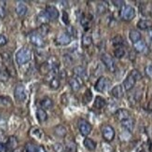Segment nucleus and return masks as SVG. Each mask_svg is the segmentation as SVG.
<instances>
[{
  "label": "nucleus",
  "instance_id": "17",
  "mask_svg": "<svg viewBox=\"0 0 152 152\" xmlns=\"http://www.w3.org/2000/svg\"><path fill=\"white\" fill-rule=\"evenodd\" d=\"M105 105H107V101L105 99L101 97V96H96L95 97V100L94 103V107L97 108V109H102L104 108Z\"/></svg>",
  "mask_w": 152,
  "mask_h": 152
},
{
  "label": "nucleus",
  "instance_id": "23",
  "mask_svg": "<svg viewBox=\"0 0 152 152\" xmlns=\"http://www.w3.org/2000/svg\"><path fill=\"white\" fill-rule=\"evenodd\" d=\"M134 49L135 51L141 53V52H144L145 50H146L147 45H146V43H145V41H143L142 39H140L139 41H137L136 43L134 44Z\"/></svg>",
  "mask_w": 152,
  "mask_h": 152
},
{
  "label": "nucleus",
  "instance_id": "19",
  "mask_svg": "<svg viewBox=\"0 0 152 152\" xmlns=\"http://www.w3.org/2000/svg\"><path fill=\"white\" fill-rule=\"evenodd\" d=\"M6 145V148H7V150H14L16 149L17 148V145H18V142H17V139L15 137H10L7 143L5 144Z\"/></svg>",
  "mask_w": 152,
  "mask_h": 152
},
{
  "label": "nucleus",
  "instance_id": "7",
  "mask_svg": "<svg viewBox=\"0 0 152 152\" xmlns=\"http://www.w3.org/2000/svg\"><path fill=\"white\" fill-rule=\"evenodd\" d=\"M102 134L105 141L111 142L115 137V130L110 125H104L102 128Z\"/></svg>",
  "mask_w": 152,
  "mask_h": 152
},
{
  "label": "nucleus",
  "instance_id": "46",
  "mask_svg": "<svg viewBox=\"0 0 152 152\" xmlns=\"http://www.w3.org/2000/svg\"><path fill=\"white\" fill-rule=\"evenodd\" d=\"M63 22L65 23V24H68L69 23V19H68V15H67V13L64 11L63 13Z\"/></svg>",
  "mask_w": 152,
  "mask_h": 152
},
{
  "label": "nucleus",
  "instance_id": "51",
  "mask_svg": "<svg viewBox=\"0 0 152 152\" xmlns=\"http://www.w3.org/2000/svg\"><path fill=\"white\" fill-rule=\"evenodd\" d=\"M148 37H149V38L152 40V29H150L149 32H148Z\"/></svg>",
  "mask_w": 152,
  "mask_h": 152
},
{
  "label": "nucleus",
  "instance_id": "21",
  "mask_svg": "<svg viewBox=\"0 0 152 152\" xmlns=\"http://www.w3.org/2000/svg\"><path fill=\"white\" fill-rule=\"evenodd\" d=\"M69 86L71 87V89L73 90L74 91H77L81 87V83L78 81V79L76 77H71L68 80Z\"/></svg>",
  "mask_w": 152,
  "mask_h": 152
},
{
  "label": "nucleus",
  "instance_id": "15",
  "mask_svg": "<svg viewBox=\"0 0 152 152\" xmlns=\"http://www.w3.org/2000/svg\"><path fill=\"white\" fill-rule=\"evenodd\" d=\"M137 27L143 31L150 30L152 27V23L149 20H140V21L137 23Z\"/></svg>",
  "mask_w": 152,
  "mask_h": 152
},
{
  "label": "nucleus",
  "instance_id": "4",
  "mask_svg": "<svg viewBox=\"0 0 152 152\" xmlns=\"http://www.w3.org/2000/svg\"><path fill=\"white\" fill-rule=\"evenodd\" d=\"M77 127L80 134L84 136H88L91 132V125L83 118H79L77 121Z\"/></svg>",
  "mask_w": 152,
  "mask_h": 152
},
{
  "label": "nucleus",
  "instance_id": "44",
  "mask_svg": "<svg viewBox=\"0 0 152 152\" xmlns=\"http://www.w3.org/2000/svg\"><path fill=\"white\" fill-rule=\"evenodd\" d=\"M7 42H8V39H7V37L3 35H0V47H3V46H5L7 44Z\"/></svg>",
  "mask_w": 152,
  "mask_h": 152
},
{
  "label": "nucleus",
  "instance_id": "16",
  "mask_svg": "<svg viewBox=\"0 0 152 152\" xmlns=\"http://www.w3.org/2000/svg\"><path fill=\"white\" fill-rule=\"evenodd\" d=\"M111 94L117 99H121L123 96V87L121 85H117L111 90Z\"/></svg>",
  "mask_w": 152,
  "mask_h": 152
},
{
  "label": "nucleus",
  "instance_id": "35",
  "mask_svg": "<svg viewBox=\"0 0 152 152\" xmlns=\"http://www.w3.org/2000/svg\"><path fill=\"white\" fill-rule=\"evenodd\" d=\"M10 78V74L6 70H1L0 69V81L2 82H7Z\"/></svg>",
  "mask_w": 152,
  "mask_h": 152
},
{
  "label": "nucleus",
  "instance_id": "8",
  "mask_svg": "<svg viewBox=\"0 0 152 152\" xmlns=\"http://www.w3.org/2000/svg\"><path fill=\"white\" fill-rule=\"evenodd\" d=\"M29 38H30L31 43L37 48H43L45 46V41L42 36L39 35L38 33H32Z\"/></svg>",
  "mask_w": 152,
  "mask_h": 152
},
{
  "label": "nucleus",
  "instance_id": "40",
  "mask_svg": "<svg viewBox=\"0 0 152 152\" xmlns=\"http://www.w3.org/2000/svg\"><path fill=\"white\" fill-rule=\"evenodd\" d=\"M130 74L135 78V80H136V81H137V80H139V79H141V78H142V75H141V73H140V72L138 71V70H136V69L132 70V72H131Z\"/></svg>",
  "mask_w": 152,
  "mask_h": 152
},
{
  "label": "nucleus",
  "instance_id": "14",
  "mask_svg": "<svg viewBox=\"0 0 152 152\" xmlns=\"http://www.w3.org/2000/svg\"><path fill=\"white\" fill-rule=\"evenodd\" d=\"M15 11L19 17H23L27 12V7L23 2H18V4L16 5Z\"/></svg>",
  "mask_w": 152,
  "mask_h": 152
},
{
  "label": "nucleus",
  "instance_id": "49",
  "mask_svg": "<svg viewBox=\"0 0 152 152\" xmlns=\"http://www.w3.org/2000/svg\"><path fill=\"white\" fill-rule=\"evenodd\" d=\"M114 5L117 6V7H120V6H124V2L123 1H113Z\"/></svg>",
  "mask_w": 152,
  "mask_h": 152
},
{
  "label": "nucleus",
  "instance_id": "38",
  "mask_svg": "<svg viewBox=\"0 0 152 152\" xmlns=\"http://www.w3.org/2000/svg\"><path fill=\"white\" fill-rule=\"evenodd\" d=\"M91 97H92L91 91L90 90H87V91H85L84 96H83V101H84V103L85 104H88L91 100Z\"/></svg>",
  "mask_w": 152,
  "mask_h": 152
},
{
  "label": "nucleus",
  "instance_id": "42",
  "mask_svg": "<svg viewBox=\"0 0 152 152\" xmlns=\"http://www.w3.org/2000/svg\"><path fill=\"white\" fill-rule=\"evenodd\" d=\"M80 23H81V25L84 27V29L86 30V29H89V21L87 19H86L85 17H82L81 19H80Z\"/></svg>",
  "mask_w": 152,
  "mask_h": 152
},
{
  "label": "nucleus",
  "instance_id": "30",
  "mask_svg": "<svg viewBox=\"0 0 152 152\" xmlns=\"http://www.w3.org/2000/svg\"><path fill=\"white\" fill-rule=\"evenodd\" d=\"M66 152H77V146L73 141H68L65 146Z\"/></svg>",
  "mask_w": 152,
  "mask_h": 152
},
{
  "label": "nucleus",
  "instance_id": "48",
  "mask_svg": "<svg viewBox=\"0 0 152 152\" xmlns=\"http://www.w3.org/2000/svg\"><path fill=\"white\" fill-rule=\"evenodd\" d=\"M7 151V148L5 144H1L0 143V152H6Z\"/></svg>",
  "mask_w": 152,
  "mask_h": 152
},
{
  "label": "nucleus",
  "instance_id": "37",
  "mask_svg": "<svg viewBox=\"0 0 152 152\" xmlns=\"http://www.w3.org/2000/svg\"><path fill=\"white\" fill-rule=\"evenodd\" d=\"M52 148H53L54 152H64V147L61 143H55L52 146Z\"/></svg>",
  "mask_w": 152,
  "mask_h": 152
},
{
  "label": "nucleus",
  "instance_id": "28",
  "mask_svg": "<svg viewBox=\"0 0 152 152\" xmlns=\"http://www.w3.org/2000/svg\"><path fill=\"white\" fill-rule=\"evenodd\" d=\"M30 134H31L32 136L36 137L37 139H41L42 136H43V132L40 129H38V128H33L31 130Z\"/></svg>",
  "mask_w": 152,
  "mask_h": 152
},
{
  "label": "nucleus",
  "instance_id": "29",
  "mask_svg": "<svg viewBox=\"0 0 152 152\" xmlns=\"http://www.w3.org/2000/svg\"><path fill=\"white\" fill-rule=\"evenodd\" d=\"M40 73L42 75H48L49 73H50L51 70H50V65L48 64V62H46V63H43L41 64V66H40Z\"/></svg>",
  "mask_w": 152,
  "mask_h": 152
},
{
  "label": "nucleus",
  "instance_id": "26",
  "mask_svg": "<svg viewBox=\"0 0 152 152\" xmlns=\"http://www.w3.org/2000/svg\"><path fill=\"white\" fill-rule=\"evenodd\" d=\"M42 108L45 110V109H50L52 107V105H53V103H52V100L50 98H44L43 100L41 101L40 103Z\"/></svg>",
  "mask_w": 152,
  "mask_h": 152
},
{
  "label": "nucleus",
  "instance_id": "13",
  "mask_svg": "<svg viewBox=\"0 0 152 152\" xmlns=\"http://www.w3.org/2000/svg\"><path fill=\"white\" fill-rule=\"evenodd\" d=\"M121 125H122V127L128 131V132H133L134 129V118H127V120H125V121H121Z\"/></svg>",
  "mask_w": 152,
  "mask_h": 152
},
{
  "label": "nucleus",
  "instance_id": "32",
  "mask_svg": "<svg viewBox=\"0 0 152 152\" xmlns=\"http://www.w3.org/2000/svg\"><path fill=\"white\" fill-rule=\"evenodd\" d=\"M37 20H38V22L44 24V23H47L48 21H49V17L48 15L46 14V12H40L39 13V15L37 17Z\"/></svg>",
  "mask_w": 152,
  "mask_h": 152
},
{
  "label": "nucleus",
  "instance_id": "11",
  "mask_svg": "<svg viewBox=\"0 0 152 152\" xmlns=\"http://www.w3.org/2000/svg\"><path fill=\"white\" fill-rule=\"evenodd\" d=\"M45 12H46V14L48 15L49 19H50V20H56L59 16V11H58L57 8H55V7L52 5L47 6Z\"/></svg>",
  "mask_w": 152,
  "mask_h": 152
},
{
  "label": "nucleus",
  "instance_id": "2",
  "mask_svg": "<svg viewBox=\"0 0 152 152\" xmlns=\"http://www.w3.org/2000/svg\"><path fill=\"white\" fill-rule=\"evenodd\" d=\"M120 15L123 21H126V22L132 21V20L135 17V10L132 6L124 5L123 7H121Z\"/></svg>",
  "mask_w": 152,
  "mask_h": 152
},
{
  "label": "nucleus",
  "instance_id": "43",
  "mask_svg": "<svg viewBox=\"0 0 152 152\" xmlns=\"http://www.w3.org/2000/svg\"><path fill=\"white\" fill-rule=\"evenodd\" d=\"M0 104L3 105H8L10 104V99L4 97V96H0Z\"/></svg>",
  "mask_w": 152,
  "mask_h": 152
},
{
  "label": "nucleus",
  "instance_id": "27",
  "mask_svg": "<svg viewBox=\"0 0 152 152\" xmlns=\"http://www.w3.org/2000/svg\"><path fill=\"white\" fill-rule=\"evenodd\" d=\"M125 53H126V51L123 47H117L114 50V55L118 59H121L123 56H125Z\"/></svg>",
  "mask_w": 152,
  "mask_h": 152
},
{
  "label": "nucleus",
  "instance_id": "31",
  "mask_svg": "<svg viewBox=\"0 0 152 152\" xmlns=\"http://www.w3.org/2000/svg\"><path fill=\"white\" fill-rule=\"evenodd\" d=\"M92 43V38L90 35H84L82 37V44L84 47H89Z\"/></svg>",
  "mask_w": 152,
  "mask_h": 152
},
{
  "label": "nucleus",
  "instance_id": "47",
  "mask_svg": "<svg viewBox=\"0 0 152 152\" xmlns=\"http://www.w3.org/2000/svg\"><path fill=\"white\" fill-rule=\"evenodd\" d=\"M98 11L100 12V13L105 11V8H104V5L103 4H99L98 5Z\"/></svg>",
  "mask_w": 152,
  "mask_h": 152
},
{
  "label": "nucleus",
  "instance_id": "33",
  "mask_svg": "<svg viewBox=\"0 0 152 152\" xmlns=\"http://www.w3.org/2000/svg\"><path fill=\"white\" fill-rule=\"evenodd\" d=\"M50 87L51 89H53V90L59 89V87H60V80H59V79L56 78V77L51 78L50 81Z\"/></svg>",
  "mask_w": 152,
  "mask_h": 152
},
{
  "label": "nucleus",
  "instance_id": "1",
  "mask_svg": "<svg viewBox=\"0 0 152 152\" xmlns=\"http://www.w3.org/2000/svg\"><path fill=\"white\" fill-rule=\"evenodd\" d=\"M32 58V51L28 48H22L20 50L15 56L16 62L19 65L25 64L28 63Z\"/></svg>",
  "mask_w": 152,
  "mask_h": 152
},
{
  "label": "nucleus",
  "instance_id": "41",
  "mask_svg": "<svg viewBox=\"0 0 152 152\" xmlns=\"http://www.w3.org/2000/svg\"><path fill=\"white\" fill-rule=\"evenodd\" d=\"M145 74H146V76L148 78L152 79V65L151 64L145 67Z\"/></svg>",
  "mask_w": 152,
  "mask_h": 152
},
{
  "label": "nucleus",
  "instance_id": "20",
  "mask_svg": "<svg viewBox=\"0 0 152 152\" xmlns=\"http://www.w3.org/2000/svg\"><path fill=\"white\" fill-rule=\"evenodd\" d=\"M129 38L130 40L133 42L134 44L136 43L137 41H139L141 39V34L140 32H138L137 30H131L129 33Z\"/></svg>",
  "mask_w": 152,
  "mask_h": 152
},
{
  "label": "nucleus",
  "instance_id": "22",
  "mask_svg": "<svg viewBox=\"0 0 152 152\" xmlns=\"http://www.w3.org/2000/svg\"><path fill=\"white\" fill-rule=\"evenodd\" d=\"M37 118L39 122H44L47 121L48 118V114L43 108H37Z\"/></svg>",
  "mask_w": 152,
  "mask_h": 152
},
{
  "label": "nucleus",
  "instance_id": "45",
  "mask_svg": "<svg viewBox=\"0 0 152 152\" xmlns=\"http://www.w3.org/2000/svg\"><path fill=\"white\" fill-rule=\"evenodd\" d=\"M9 138H7L6 134L4 133H0V143L1 144H6Z\"/></svg>",
  "mask_w": 152,
  "mask_h": 152
},
{
  "label": "nucleus",
  "instance_id": "5",
  "mask_svg": "<svg viewBox=\"0 0 152 152\" xmlns=\"http://www.w3.org/2000/svg\"><path fill=\"white\" fill-rule=\"evenodd\" d=\"M101 61L104 64V66L107 67L110 72H114L116 70L115 62L113 60V58H112L109 54H107V53L102 54L101 55Z\"/></svg>",
  "mask_w": 152,
  "mask_h": 152
},
{
  "label": "nucleus",
  "instance_id": "50",
  "mask_svg": "<svg viewBox=\"0 0 152 152\" xmlns=\"http://www.w3.org/2000/svg\"><path fill=\"white\" fill-rule=\"evenodd\" d=\"M37 152H47L45 150V148H43V147H39L38 148H37Z\"/></svg>",
  "mask_w": 152,
  "mask_h": 152
},
{
  "label": "nucleus",
  "instance_id": "39",
  "mask_svg": "<svg viewBox=\"0 0 152 152\" xmlns=\"http://www.w3.org/2000/svg\"><path fill=\"white\" fill-rule=\"evenodd\" d=\"M37 148L34 144L28 143L25 146V152H37Z\"/></svg>",
  "mask_w": 152,
  "mask_h": 152
},
{
  "label": "nucleus",
  "instance_id": "9",
  "mask_svg": "<svg viewBox=\"0 0 152 152\" xmlns=\"http://www.w3.org/2000/svg\"><path fill=\"white\" fill-rule=\"evenodd\" d=\"M135 83H136L135 78H134L133 76H132L131 74H129V75L126 77V78L124 79V81H123V83H122V87H123V89H124L125 91H131L132 89H133V88L134 87Z\"/></svg>",
  "mask_w": 152,
  "mask_h": 152
},
{
  "label": "nucleus",
  "instance_id": "34",
  "mask_svg": "<svg viewBox=\"0 0 152 152\" xmlns=\"http://www.w3.org/2000/svg\"><path fill=\"white\" fill-rule=\"evenodd\" d=\"M113 45L115 47H122L124 45V40L122 39L121 37H116L115 38H113V41H112Z\"/></svg>",
  "mask_w": 152,
  "mask_h": 152
},
{
  "label": "nucleus",
  "instance_id": "36",
  "mask_svg": "<svg viewBox=\"0 0 152 152\" xmlns=\"http://www.w3.org/2000/svg\"><path fill=\"white\" fill-rule=\"evenodd\" d=\"M7 11H6V2L0 1V18L4 19L6 17Z\"/></svg>",
  "mask_w": 152,
  "mask_h": 152
},
{
  "label": "nucleus",
  "instance_id": "6",
  "mask_svg": "<svg viewBox=\"0 0 152 152\" xmlns=\"http://www.w3.org/2000/svg\"><path fill=\"white\" fill-rule=\"evenodd\" d=\"M109 85H110V81L107 77H100L95 83V90L97 91H100V92L105 91L107 90V88L109 87Z\"/></svg>",
  "mask_w": 152,
  "mask_h": 152
},
{
  "label": "nucleus",
  "instance_id": "12",
  "mask_svg": "<svg viewBox=\"0 0 152 152\" xmlns=\"http://www.w3.org/2000/svg\"><path fill=\"white\" fill-rule=\"evenodd\" d=\"M56 42L59 45L66 46V45L70 44V42H71V37L69 34H67V33H62V34L56 38Z\"/></svg>",
  "mask_w": 152,
  "mask_h": 152
},
{
  "label": "nucleus",
  "instance_id": "18",
  "mask_svg": "<svg viewBox=\"0 0 152 152\" xmlns=\"http://www.w3.org/2000/svg\"><path fill=\"white\" fill-rule=\"evenodd\" d=\"M73 73L75 76H77V77L80 78H85L86 77V69L81 66V65H77V66H75L73 68Z\"/></svg>",
  "mask_w": 152,
  "mask_h": 152
},
{
  "label": "nucleus",
  "instance_id": "3",
  "mask_svg": "<svg viewBox=\"0 0 152 152\" xmlns=\"http://www.w3.org/2000/svg\"><path fill=\"white\" fill-rule=\"evenodd\" d=\"M14 97L20 103H23L26 100V98H27V94H26V90L23 85L19 84L16 86L15 90H14Z\"/></svg>",
  "mask_w": 152,
  "mask_h": 152
},
{
  "label": "nucleus",
  "instance_id": "10",
  "mask_svg": "<svg viewBox=\"0 0 152 152\" xmlns=\"http://www.w3.org/2000/svg\"><path fill=\"white\" fill-rule=\"evenodd\" d=\"M115 116H116V118L118 121H120L121 122L122 121H125L127 120V118H131V114L130 112L127 110V109H124V108H120L116 111L115 113Z\"/></svg>",
  "mask_w": 152,
  "mask_h": 152
},
{
  "label": "nucleus",
  "instance_id": "25",
  "mask_svg": "<svg viewBox=\"0 0 152 152\" xmlns=\"http://www.w3.org/2000/svg\"><path fill=\"white\" fill-rule=\"evenodd\" d=\"M54 134L59 137H64L66 134V129L63 125H58L54 128Z\"/></svg>",
  "mask_w": 152,
  "mask_h": 152
},
{
  "label": "nucleus",
  "instance_id": "24",
  "mask_svg": "<svg viewBox=\"0 0 152 152\" xmlns=\"http://www.w3.org/2000/svg\"><path fill=\"white\" fill-rule=\"evenodd\" d=\"M83 144H84L85 148L90 151H94L96 148V143L92 139H91V138H85L83 141Z\"/></svg>",
  "mask_w": 152,
  "mask_h": 152
}]
</instances>
